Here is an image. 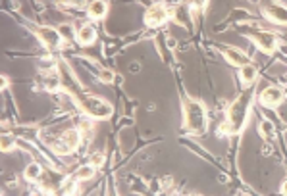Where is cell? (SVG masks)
Segmentation results:
<instances>
[{"label":"cell","mask_w":287,"mask_h":196,"mask_svg":"<svg viewBox=\"0 0 287 196\" xmlns=\"http://www.w3.org/2000/svg\"><path fill=\"white\" fill-rule=\"evenodd\" d=\"M251 100H253V93L251 91H243L239 98L228 108V119L220 127V133L222 135L239 133L241 129L245 127V123H247L249 112H251Z\"/></svg>","instance_id":"obj_1"},{"label":"cell","mask_w":287,"mask_h":196,"mask_svg":"<svg viewBox=\"0 0 287 196\" xmlns=\"http://www.w3.org/2000/svg\"><path fill=\"white\" fill-rule=\"evenodd\" d=\"M183 112H185V127H187V131H191L193 135H200L207 131L208 127L207 108L199 100H187Z\"/></svg>","instance_id":"obj_2"},{"label":"cell","mask_w":287,"mask_h":196,"mask_svg":"<svg viewBox=\"0 0 287 196\" xmlns=\"http://www.w3.org/2000/svg\"><path fill=\"white\" fill-rule=\"evenodd\" d=\"M77 106L81 108V112L93 119H108L114 114L110 102H106L98 96L93 94H81L77 96Z\"/></svg>","instance_id":"obj_3"},{"label":"cell","mask_w":287,"mask_h":196,"mask_svg":"<svg viewBox=\"0 0 287 196\" xmlns=\"http://www.w3.org/2000/svg\"><path fill=\"white\" fill-rule=\"evenodd\" d=\"M249 39L255 42L256 47L260 48L262 52H268L272 54L276 48H278V39H276V35L274 33H268V31H260V29H251V31H245Z\"/></svg>","instance_id":"obj_4"},{"label":"cell","mask_w":287,"mask_h":196,"mask_svg":"<svg viewBox=\"0 0 287 196\" xmlns=\"http://www.w3.org/2000/svg\"><path fill=\"white\" fill-rule=\"evenodd\" d=\"M262 12L264 16L268 17L270 21L278 25H287V6H281L278 2H262Z\"/></svg>","instance_id":"obj_5"},{"label":"cell","mask_w":287,"mask_h":196,"mask_svg":"<svg viewBox=\"0 0 287 196\" xmlns=\"http://www.w3.org/2000/svg\"><path fill=\"white\" fill-rule=\"evenodd\" d=\"M168 17H170V10L164 4H152L145 14V24L149 27H158V25L166 24Z\"/></svg>","instance_id":"obj_6"},{"label":"cell","mask_w":287,"mask_h":196,"mask_svg":"<svg viewBox=\"0 0 287 196\" xmlns=\"http://www.w3.org/2000/svg\"><path fill=\"white\" fill-rule=\"evenodd\" d=\"M37 37H39L40 42L47 48H50V50L62 48V42H64L60 31H58V29H52V27H39V29H37Z\"/></svg>","instance_id":"obj_7"},{"label":"cell","mask_w":287,"mask_h":196,"mask_svg":"<svg viewBox=\"0 0 287 196\" xmlns=\"http://www.w3.org/2000/svg\"><path fill=\"white\" fill-rule=\"evenodd\" d=\"M258 102L266 108H276L283 102V91L279 86H266L258 96Z\"/></svg>","instance_id":"obj_8"},{"label":"cell","mask_w":287,"mask_h":196,"mask_svg":"<svg viewBox=\"0 0 287 196\" xmlns=\"http://www.w3.org/2000/svg\"><path fill=\"white\" fill-rule=\"evenodd\" d=\"M222 54H223V58H225V62H230L232 66H237V68L249 63V56L245 54V52L237 50V48H233V47H225L222 50Z\"/></svg>","instance_id":"obj_9"},{"label":"cell","mask_w":287,"mask_h":196,"mask_svg":"<svg viewBox=\"0 0 287 196\" xmlns=\"http://www.w3.org/2000/svg\"><path fill=\"white\" fill-rule=\"evenodd\" d=\"M75 40L79 42L81 47H91L93 42L96 40V31L93 25H81L79 29H77V33H75Z\"/></svg>","instance_id":"obj_10"},{"label":"cell","mask_w":287,"mask_h":196,"mask_svg":"<svg viewBox=\"0 0 287 196\" xmlns=\"http://www.w3.org/2000/svg\"><path fill=\"white\" fill-rule=\"evenodd\" d=\"M64 144L70 148V152H75V150L81 146V141H83V135H81L79 129H66L62 137H60Z\"/></svg>","instance_id":"obj_11"},{"label":"cell","mask_w":287,"mask_h":196,"mask_svg":"<svg viewBox=\"0 0 287 196\" xmlns=\"http://www.w3.org/2000/svg\"><path fill=\"white\" fill-rule=\"evenodd\" d=\"M87 14L91 19H104L108 14V2L106 0H91L87 6Z\"/></svg>","instance_id":"obj_12"},{"label":"cell","mask_w":287,"mask_h":196,"mask_svg":"<svg viewBox=\"0 0 287 196\" xmlns=\"http://www.w3.org/2000/svg\"><path fill=\"white\" fill-rule=\"evenodd\" d=\"M256 77H258V70L251 62L239 68V79L243 85H253L256 81Z\"/></svg>","instance_id":"obj_13"},{"label":"cell","mask_w":287,"mask_h":196,"mask_svg":"<svg viewBox=\"0 0 287 196\" xmlns=\"http://www.w3.org/2000/svg\"><path fill=\"white\" fill-rule=\"evenodd\" d=\"M24 177L27 181H39L43 177V165L37 164V162H31V164L25 167Z\"/></svg>","instance_id":"obj_14"},{"label":"cell","mask_w":287,"mask_h":196,"mask_svg":"<svg viewBox=\"0 0 287 196\" xmlns=\"http://www.w3.org/2000/svg\"><path fill=\"white\" fill-rule=\"evenodd\" d=\"M258 131H260L262 139H266V141H274V137H276V127H274V123H272L270 119H262Z\"/></svg>","instance_id":"obj_15"},{"label":"cell","mask_w":287,"mask_h":196,"mask_svg":"<svg viewBox=\"0 0 287 196\" xmlns=\"http://www.w3.org/2000/svg\"><path fill=\"white\" fill-rule=\"evenodd\" d=\"M95 169H96V167H93L91 164L81 165L79 169L75 171V175H73V179H75V181H87V179H91V177L95 175Z\"/></svg>","instance_id":"obj_16"},{"label":"cell","mask_w":287,"mask_h":196,"mask_svg":"<svg viewBox=\"0 0 287 196\" xmlns=\"http://www.w3.org/2000/svg\"><path fill=\"white\" fill-rule=\"evenodd\" d=\"M58 31H60V35H62V39H64V42H72L73 39H75V29H73L72 24H62L58 25Z\"/></svg>","instance_id":"obj_17"},{"label":"cell","mask_w":287,"mask_h":196,"mask_svg":"<svg viewBox=\"0 0 287 196\" xmlns=\"http://www.w3.org/2000/svg\"><path fill=\"white\" fill-rule=\"evenodd\" d=\"M14 146H16V137H14V135L4 133L0 137V150H2V152H10Z\"/></svg>","instance_id":"obj_18"},{"label":"cell","mask_w":287,"mask_h":196,"mask_svg":"<svg viewBox=\"0 0 287 196\" xmlns=\"http://www.w3.org/2000/svg\"><path fill=\"white\" fill-rule=\"evenodd\" d=\"M98 81L100 83H114L116 81V73L112 70H100L98 71Z\"/></svg>","instance_id":"obj_19"},{"label":"cell","mask_w":287,"mask_h":196,"mask_svg":"<svg viewBox=\"0 0 287 196\" xmlns=\"http://www.w3.org/2000/svg\"><path fill=\"white\" fill-rule=\"evenodd\" d=\"M87 164H91L93 167H102L104 164V154L102 152H93L91 156H89V162Z\"/></svg>","instance_id":"obj_20"},{"label":"cell","mask_w":287,"mask_h":196,"mask_svg":"<svg viewBox=\"0 0 287 196\" xmlns=\"http://www.w3.org/2000/svg\"><path fill=\"white\" fill-rule=\"evenodd\" d=\"M79 131L83 137H87V133L91 135L93 133V121H91V119H83L79 123Z\"/></svg>","instance_id":"obj_21"},{"label":"cell","mask_w":287,"mask_h":196,"mask_svg":"<svg viewBox=\"0 0 287 196\" xmlns=\"http://www.w3.org/2000/svg\"><path fill=\"white\" fill-rule=\"evenodd\" d=\"M62 6H68V8H79L85 4V0H60Z\"/></svg>","instance_id":"obj_22"},{"label":"cell","mask_w":287,"mask_h":196,"mask_svg":"<svg viewBox=\"0 0 287 196\" xmlns=\"http://www.w3.org/2000/svg\"><path fill=\"white\" fill-rule=\"evenodd\" d=\"M189 6H191V12H199L207 6V0H189Z\"/></svg>","instance_id":"obj_23"},{"label":"cell","mask_w":287,"mask_h":196,"mask_svg":"<svg viewBox=\"0 0 287 196\" xmlns=\"http://www.w3.org/2000/svg\"><path fill=\"white\" fill-rule=\"evenodd\" d=\"M177 47V40L174 37H168V48H176Z\"/></svg>","instance_id":"obj_24"},{"label":"cell","mask_w":287,"mask_h":196,"mask_svg":"<svg viewBox=\"0 0 287 196\" xmlns=\"http://www.w3.org/2000/svg\"><path fill=\"white\" fill-rule=\"evenodd\" d=\"M281 194H287V179H283L281 183Z\"/></svg>","instance_id":"obj_25"},{"label":"cell","mask_w":287,"mask_h":196,"mask_svg":"<svg viewBox=\"0 0 287 196\" xmlns=\"http://www.w3.org/2000/svg\"><path fill=\"white\" fill-rule=\"evenodd\" d=\"M6 86H8V77H6V75H2V91H4Z\"/></svg>","instance_id":"obj_26"},{"label":"cell","mask_w":287,"mask_h":196,"mask_svg":"<svg viewBox=\"0 0 287 196\" xmlns=\"http://www.w3.org/2000/svg\"><path fill=\"white\" fill-rule=\"evenodd\" d=\"M129 70H131V71H137V70H139V63H131V66H129Z\"/></svg>","instance_id":"obj_27"},{"label":"cell","mask_w":287,"mask_h":196,"mask_svg":"<svg viewBox=\"0 0 287 196\" xmlns=\"http://www.w3.org/2000/svg\"><path fill=\"white\" fill-rule=\"evenodd\" d=\"M279 48H281V52H283V54H287V45H278Z\"/></svg>","instance_id":"obj_28"}]
</instances>
